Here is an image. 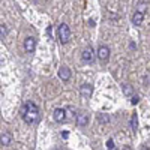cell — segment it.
<instances>
[{
	"label": "cell",
	"mask_w": 150,
	"mask_h": 150,
	"mask_svg": "<svg viewBox=\"0 0 150 150\" xmlns=\"http://www.w3.org/2000/svg\"><path fill=\"white\" fill-rule=\"evenodd\" d=\"M21 117L23 120L29 123V125H33V123H38L39 122V108H38V105L32 101H27L26 104L23 105L21 108Z\"/></svg>",
	"instance_id": "6da1fadb"
},
{
	"label": "cell",
	"mask_w": 150,
	"mask_h": 150,
	"mask_svg": "<svg viewBox=\"0 0 150 150\" xmlns=\"http://www.w3.org/2000/svg\"><path fill=\"white\" fill-rule=\"evenodd\" d=\"M57 36H59L60 44H63V45H65V44L69 42V39H71V29H69L68 24L62 23L60 26L57 27Z\"/></svg>",
	"instance_id": "7a4b0ae2"
},
{
	"label": "cell",
	"mask_w": 150,
	"mask_h": 150,
	"mask_svg": "<svg viewBox=\"0 0 150 150\" xmlns=\"http://www.w3.org/2000/svg\"><path fill=\"white\" fill-rule=\"evenodd\" d=\"M81 59H83L84 63H92V62L95 60V51H93V48L92 47H87L84 51H83V54H81Z\"/></svg>",
	"instance_id": "3957f363"
},
{
	"label": "cell",
	"mask_w": 150,
	"mask_h": 150,
	"mask_svg": "<svg viewBox=\"0 0 150 150\" xmlns=\"http://www.w3.org/2000/svg\"><path fill=\"white\" fill-rule=\"evenodd\" d=\"M35 48H36V39L33 36L26 38V39H24V50H26L27 53H33Z\"/></svg>",
	"instance_id": "277c9868"
},
{
	"label": "cell",
	"mask_w": 150,
	"mask_h": 150,
	"mask_svg": "<svg viewBox=\"0 0 150 150\" xmlns=\"http://www.w3.org/2000/svg\"><path fill=\"white\" fill-rule=\"evenodd\" d=\"M110 57V48L107 45H101L98 48V59L99 60H108Z\"/></svg>",
	"instance_id": "5b68a950"
},
{
	"label": "cell",
	"mask_w": 150,
	"mask_h": 150,
	"mask_svg": "<svg viewBox=\"0 0 150 150\" xmlns=\"http://www.w3.org/2000/svg\"><path fill=\"white\" fill-rule=\"evenodd\" d=\"M71 69L68 68V66H62L60 69H59V77H60V80L62 81H69V78H71Z\"/></svg>",
	"instance_id": "8992f818"
},
{
	"label": "cell",
	"mask_w": 150,
	"mask_h": 150,
	"mask_svg": "<svg viewBox=\"0 0 150 150\" xmlns=\"http://www.w3.org/2000/svg\"><path fill=\"white\" fill-rule=\"evenodd\" d=\"M77 123L80 125V126H86V125L89 123V117H87V114L84 111H78L77 112Z\"/></svg>",
	"instance_id": "52a82bcc"
},
{
	"label": "cell",
	"mask_w": 150,
	"mask_h": 150,
	"mask_svg": "<svg viewBox=\"0 0 150 150\" xmlns=\"http://www.w3.org/2000/svg\"><path fill=\"white\" fill-rule=\"evenodd\" d=\"M80 93H81V96H84V98H90L92 93H93V87H92L90 84H83L81 89H80Z\"/></svg>",
	"instance_id": "ba28073f"
},
{
	"label": "cell",
	"mask_w": 150,
	"mask_h": 150,
	"mask_svg": "<svg viewBox=\"0 0 150 150\" xmlns=\"http://www.w3.org/2000/svg\"><path fill=\"white\" fill-rule=\"evenodd\" d=\"M143 20H144V14L140 11H135L134 15H132V23L135 24V26H141L143 24Z\"/></svg>",
	"instance_id": "9c48e42d"
},
{
	"label": "cell",
	"mask_w": 150,
	"mask_h": 150,
	"mask_svg": "<svg viewBox=\"0 0 150 150\" xmlns=\"http://www.w3.org/2000/svg\"><path fill=\"white\" fill-rule=\"evenodd\" d=\"M66 119V111L63 108H56L54 110V120L56 122H63Z\"/></svg>",
	"instance_id": "30bf717a"
},
{
	"label": "cell",
	"mask_w": 150,
	"mask_h": 150,
	"mask_svg": "<svg viewBox=\"0 0 150 150\" xmlns=\"http://www.w3.org/2000/svg\"><path fill=\"white\" fill-rule=\"evenodd\" d=\"M11 141H12V135L9 132H5V134L0 135V144L2 146H9Z\"/></svg>",
	"instance_id": "8fae6325"
},
{
	"label": "cell",
	"mask_w": 150,
	"mask_h": 150,
	"mask_svg": "<svg viewBox=\"0 0 150 150\" xmlns=\"http://www.w3.org/2000/svg\"><path fill=\"white\" fill-rule=\"evenodd\" d=\"M131 128H132L134 132H137V128H138V117H137L135 112L132 114V119H131Z\"/></svg>",
	"instance_id": "7c38bea8"
},
{
	"label": "cell",
	"mask_w": 150,
	"mask_h": 150,
	"mask_svg": "<svg viewBox=\"0 0 150 150\" xmlns=\"http://www.w3.org/2000/svg\"><path fill=\"white\" fill-rule=\"evenodd\" d=\"M123 95H126V96H132L134 95V89H132L131 84L123 86Z\"/></svg>",
	"instance_id": "4fadbf2b"
},
{
	"label": "cell",
	"mask_w": 150,
	"mask_h": 150,
	"mask_svg": "<svg viewBox=\"0 0 150 150\" xmlns=\"http://www.w3.org/2000/svg\"><path fill=\"white\" fill-rule=\"evenodd\" d=\"M98 122L102 123V125H105V123L110 122V116H108V114H99V116H98Z\"/></svg>",
	"instance_id": "5bb4252c"
},
{
	"label": "cell",
	"mask_w": 150,
	"mask_h": 150,
	"mask_svg": "<svg viewBox=\"0 0 150 150\" xmlns=\"http://www.w3.org/2000/svg\"><path fill=\"white\" fill-rule=\"evenodd\" d=\"M107 149H108V150H117V149L114 147V141H112L111 138L107 141Z\"/></svg>",
	"instance_id": "9a60e30c"
},
{
	"label": "cell",
	"mask_w": 150,
	"mask_h": 150,
	"mask_svg": "<svg viewBox=\"0 0 150 150\" xmlns=\"http://www.w3.org/2000/svg\"><path fill=\"white\" fill-rule=\"evenodd\" d=\"M8 35V29L6 26H0V38H5Z\"/></svg>",
	"instance_id": "2e32d148"
},
{
	"label": "cell",
	"mask_w": 150,
	"mask_h": 150,
	"mask_svg": "<svg viewBox=\"0 0 150 150\" xmlns=\"http://www.w3.org/2000/svg\"><path fill=\"white\" fill-rule=\"evenodd\" d=\"M131 102H132L134 105H135V104H138V102H140V98L137 96V95H135V96H132V99H131Z\"/></svg>",
	"instance_id": "e0dca14e"
},
{
	"label": "cell",
	"mask_w": 150,
	"mask_h": 150,
	"mask_svg": "<svg viewBox=\"0 0 150 150\" xmlns=\"http://www.w3.org/2000/svg\"><path fill=\"white\" fill-rule=\"evenodd\" d=\"M144 84H146V86L149 87V74L146 75V78H144Z\"/></svg>",
	"instance_id": "ac0fdd59"
},
{
	"label": "cell",
	"mask_w": 150,
	"mask_h": 150,
	"mask_svg": "<svg viewBox=\"0 0 150 150\" xmlns=\"http://www.w3.org/2000/svg\"><path fill=\"white\" fill-rule=\"evenodd\" d=\"M68 134L69 132H62V137H63V138H68Z\"/></svg>",
	"instance_id": "d6986e66"
},
{
	"label": "cell",
	"mask_w": 150,
	"mask_h": 150,
	"mask_svg": "<svg viewBox=\"0 0 150 150\" xmlns=\"http://www.w3.org/2000/svg\"><path fill=\"white\" fill-rule=\"evenodd\" d=\"M54 150H60V149H54Z\"/></svg>",
	"instance_id": "ffe728a7"
}]
</instances>
